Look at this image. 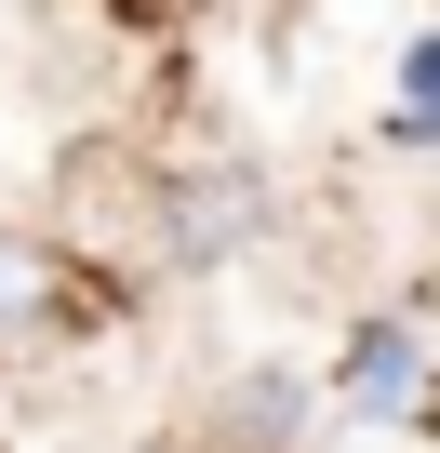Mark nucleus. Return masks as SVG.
I'll return each instance as SVG.
<instances>
[{"instance_id":"1","label":"nucleus","mask_w":440,"mask_h":453,"mask_svg":"<svg viewBox=\"0 0 440 453\" xmlns=\"http://www.w3.org/2000/svg\"><path fill=\"white\" fill-rule=\"evenodd\" d=\"M400 400H413V334L374 320V334L347 347V373H334V413H400Z\"/></svg>"},{"instance_id":"2","label":"nucleus","mask_w":440,"mask_h":453,"mask_svg":"<svg viewBox=\"0 0 440 453\" xmlns=\"http://www.w3.org/2000/svg\"><path fill=\"white\" fill-rule=\"evenodd\" d=\"M54 307V267H41V241H14V226H0V334H27Z\"/></svg>"},{"instance_id":"3","label":"nucleus","mask_w":440,"mask_h":453,"mask_svg":"<svg viewBox=\"0 0 440 453\" xmlns=\"http://www.w3.org/2000/svg\"><path fill=\"white\" fill-rule=\"evenodd\" d=\"M427 94H440V54L413 41V54H400V134H427Z\"/></svg>"}]
</instances>
